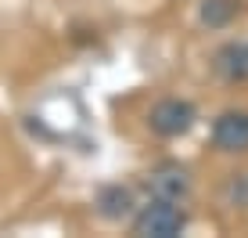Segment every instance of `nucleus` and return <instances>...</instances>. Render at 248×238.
<instances>
[{
  "label": "nucleus",
  "mask_w": 248,
  "mask_h": 238,
  "mask_svg": "<svg viewBox=\"0 0 248 238\" xmlns=\"http://www.w3.org/2000/svg\"><path fill=\"white\" fill-rule=\"evenodd\" d=\"M187 227V213L169 199H155L133 217V235L137 238H176Z\"/></svg>",
  "instance_id": "f257e3e1"
},
{
  "label": "nucleus",
  "mask_w": 248,
  "mask_h": 238,
  "mask_svg": "<svg viewBox=\"0 0 248 238\" xmlns=\"http://www.w3.org/2000/svg\"><path fill=\"white\" fill-rule=\"evenodd\" d=\"M148 123L158 137H180V134H187L194 126V105L191 101H180V98H166L151 108Z\"/></svg>",
  "instance_id": "f03ea898"
},
{
  "label": "nucleus",
  "mask_w": 248,
  "mask_h": 238,
  "mask_svg": "<svg viewBox=\"0 0 248 238\" xmlns=\"http://www.w3.org/2000/svg\"><path fill=\"white\" fill-rule=\"evenodd\" d=\"M144 184H148V191L155 199H169V202H180L191 191V177H187V170L180 163H158Z\"/></svg>",
  "instance_id": "7ed1b4c3"
},
{
  "label": "nucleus",
  "mask_w": 248,
  "mask_h": 238,
  "mask_svg": "<svg viewBox=\"0 0 248 238\" xmlns=\"http://www.w3.org/2000/svg\"><path fill=\"white\" fill-rule=\"evenodd\" d=\"M212 144L219 152H248V112H223L212 123Z\"/></svg>",
  "instance_id": "20e7f679"
},
{
  "label": "nucleus",
  "mask_w": 248,
  "mask_h": 238,
  "mask_svg": "<svg viewBox=\"0 0 248 238\" xmlns=\"http://www.w3.org/2000/svg\"><path fill=\"white\" fill-rule=\"evenodd\" d=\"M216 72L227 83H245L248 80V44H227L216 51Z\"/></svg>",
  "instance_id": "39448f33"
},
{
  "label": "nucleus",
  "mask_w": 248,
  "mask_h": 238,
  "mask_svg": "<svg viewBox=\"0 0 248 238\" xmlns=\"http://www.w3.org/2000/svg\"><path fill=\"white\" fill-rule=\"evenodd\" d=\"M97 209L105 220H123L133 213V195L130 188H123V184H112V188H105L97 195Z\"/></svg>",
  "instance_id": "423d86ee"
},
{
  "label": "nucleus",
  "mask_w": 248,
  "mask_h": 238,
  "mask_svg": "<svg viewBox=\"0 0 248 238\" xmlns=\"http://www.w3.org/2000/svg\"><path fill=\"white\" fill-rule=\"evenodd\" d=\"M237 15V0H202V22L219 29Z\"/></svg>",
  "instance_id": "0eeeda50"
}]
</instances>
